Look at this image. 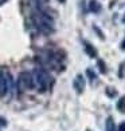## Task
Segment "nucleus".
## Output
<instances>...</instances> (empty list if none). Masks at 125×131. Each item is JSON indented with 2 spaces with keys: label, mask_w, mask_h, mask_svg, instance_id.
Instances as JSON below:
<instances>
[{
  "label": "nucleus",
  "mask_w": 125,
  "mask_h": 131,
  "mask_svg": "<svg viewBox=\"0 0 125 131\" xmlns=\"http://www.w3.org/2000/svg\"><path fill=\"white\" fill-rule=\"evenodd\" d=\"M85 78L79 74V75H77L75 76V79L73 80V87H74V90L78 92V94H82L83 90H85Z\"/></svg>",
  "instance_id": "nucleus-4"
},
{
  "label": "nucleus",
  "mask_w": 125,
  "mask_h": 131,
  "mask_svg": "<svg viewBox=\"0 0 125 131\" xmlns=\"http://www.w3.org/2000/svg\"><path fill=\"white\" fill-rule=\"evenodd\" d=\"M86 74H87V76H89V78H90V80H92V83H93L94 80H96V79H97V75H96V74H94V72H93V71H92L90 68H89V70L86 71Z\"/></svg>",
  "instance_id": "nucleus-10"
},
{
  "label": "nucleus",
  "mask_w": 125,
  "mask_h": 131,
  "mask_svg": "<svg viewBox=\"0 0 125 131\" xmlns=\"http://www.w3.org/2000/svg\"><path fill=\"white\" fill-rule=\"evenodd\" d=\"M89 9L94 14H98L101 11V4L97 2V0H92V2L89 3Z\"/></svg>",
  "instance_id": "nucleus-8"
},
{
  "label": "nucleus",
  "mask_w": 125,
  "mask_h": 131,
  "mask_svg": "<svg viewBox=\"0 0 125 131\" xmlns=\"http://www.w3.org/2000/svg\"><path fill=\"white\" fill-rule=\"evenodd\" d=\"M5 95V76L4 70H0V98Z\"/></svg>",
  "instance_id": "nucleus-6"
},
{
  "label": "nucleus",
  "mask_w": 125,
  "mask_h": 131,
  "mask_svg": "<svg viewBox=\"0 0 125 131\" xmlns=\"http://www.w3.org/2000/svg\"><path fill=\"white\" fill-rule=\"evenodd\" d=\"M106 94H108L110 98H113V96H116V95H117V91L116 90L114 91H110V88H108V90H106Z\"/></svg>",
  "instance_id": "nucleus-12"
},
{
  "label": "nucleus",
  "mask_w": 125,
  "mask_h": 131,
  "mask_svg": "<svg viewBox=\"0 0 125 131\" xmlns=\"http://www.w3.org/2000/svg\"><path fill=\"white\" fill-rule=\"evenodd\" d=\"M124 21H125V17H124Z\"/></svg>",
  "instance_id": "nucleus-17"
},
{
  "label": "nucleus",
  "mask_w": 125,
  "mask_h": 131,
  "mask_svg": "<svg viewBox=\"0 0 125 131\" xmlns=\"http://www.w3.org/2000/svg\"><path fill=\"white\" fill-rule=\"evenodd\" d=\"M83 46H85V47H83V48H85V52H86L90 58H96V56H97V50L94 48V47H93L90 43H87V41H83Z\"/></svg>",
  "instance_id": "nucleus-5"
},
{
  "label": "nucleus",
  "mask_w": 125,
  "mask_h": 131,
  "mask_svg": "<svg viewBox=\"0 0 125 131\" xmlns=\"http://www.w3.org/2000/svg\"><path fill=\"white\" fill-rule=\"evenodd\" d=\"M5 126H7V121H5L4 118H0V128L5 127Z\"/></svg>",
  "instance_id": "nucleus-13"
},
{
  "label": "nucleus",
  "mask_w": 125,
  "mask_h": 131,
  "mask_svg": "<svg viewBox=\"0 0 125 131\" xmlns=\"http://www.w3.org/2000/svg\"><path fill=\"white\" fill-rule=\"evenodd\" d=\"M59 3H66V0H58Z\"/></svg>",
  "instance_id": "nucleus-16"
},
{
  "label": "nucleus",
  "mask_w": 125,
  "mask_h": 131,
  "mask_svg": "<svg viewBox=\"0 0 125 131\" xmlns=\"http://www.w3.org/2000/svg\"><path fill=\"white\" fill-rule=\"evenodd\" d=\"M121 48H122V50H125V40L122 41V44H121Z\"/></svg>",
  "instance_id": "nucleus-15"
},
{
  "label": "nucleus",
  "mask_w": 125,
  "mask_h": 131,
  "mask_svg": "<svg viewBox=\"0 0 125 131\" xmlns=\"http://www.w3.org/2000/svg\"><path fill=\"white\" fill-rule=\"evenodd\" d=\"M117 110L120 112H125V96H121L117 100Z\"/></svg>",
  "instance_id": "nucleus-9"
},
{
  "label": "nucleus",
  "mask_w": 125,
  "mask_h": 131,
  "mask_svg": "<svg viewBox=\"0 0 125 131\" xmlns=\"http://www.w3.org/2000/svg\"><path fill=\"white\" fill-rule=\"evenodd\" d=\"M118 131H125V122H122L120 126H118Z\"/></svg>",
  "instance_id": "nucleus-14"
},
{
  "label": "nucleus",
  "mask_w": 125,
  "mask_h": 131,
  "mask_svg": "<svg viewBox=\"0 0 125 131\" xmlns=\"http://www.w3.org/2000/svg\"><path fill=\"white\" fill-rule=\"evenodd\" d=\"M98 67H100V71L101 72H106V68H105V63L102 60H98Z\"/></svg>",
  "instance_id": "nucleus-11"
},
{
  "label": "nucleus",
  "mask_w": 125,
  "mask_h": 131,
  "mask_svg": "<svg viewBox=\"0 0 125 131\" xmlns=\"http://www.w3.org/2000/svg\"><path fill=\"white\" fill-rule=\"evenodd\" d=\"M31 76H32V88L38 90L39 92L47 91L52 84L51 75L49 74V71L43 67L35 68L31 72Z\"/></svg>",
  "instance_id": "nucleus-1"
},
{
  "label": "nucleus",
  "mask_w": 125,
  "mask_h": 131,
  "mask_svg": "<svg viewBox=\"0 0 125 131\" xmlns=\"http://www.w3.org/2000/svg\"><path fill=\"white\" fill-rule=\"evenodd\" d=\"M86 131H90V130H86Z\"/></svg>",
  "instance_id": "nucleus-18"
},
{
  "label": "nucleus",
  "mask_w": 125,
  "mask_h": 131,
  "mask_svg": "<svg viewBox=\"0 0 125 131\" xmlns=\"http://www.w3.org/2000/svg\"><path fill=\"white\" fill-rule=\"evenodd\" d=\"M31 19H32L34 26L42 32L47 34V32H51L54 29V17L50 16L47 12H44L43 9L35 8L32 11Z\"/></svg>",
  "instance_id": "nucleus-2"
},
{
  "label": "nucleus",
  "mask_w": 125,
  "mask_h": 131,
  "mask_svg": "<svg viewBox=\"0 0 125 131\" xmlns=\"http://www.w3.org/2000/svg\"><path fill=\"white\" fill-rule=\"evenodd\" d=\"M16 90L19 92H24L32 88V76L31 72H20L17 75V79L15 82Z\"/></svg>",
  "instance_id": "nucleus-3"
},
{
  "label": "nucleus",
  "mask_w": 125,
  "mask_h": 131,
  "mask_svg": "<svg viewBox=\"0 0 125 131\" xmlns=\"http://www.w3.org/2000/svg\"><path fill=\"white\" fill-rule=\"evenodd\" d=\"M105 131H116V124H114V119L112 116H108L105 123Z\"/></svg>",
  "instance_id": "nucleus-7"
}]
</instances>
